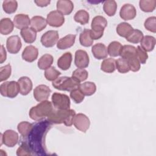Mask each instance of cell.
I'll return each instance as SVG.
<instances>
[{
  "label": "cell",
  "instance_id": "obj_1",
  "mask_svg": "<svg viewBox=\"0 0 156 156\" xmlns=\"http://www.w3.org/2000/svg\"><path fill=\"white\" fill-rule=\"evenodd\" d=\"M51 122L48 120L41 121L33 126L32 129L27 136L28 142L32 152H35L37 155H45L46 150L45 149L44 142L47 131L51 126Z\"/></svg>",
  "mask_w": 156,
  "mask_h": 156
},
{
  "label": "cell",
  "instance_id": "obj_2",
  "mask_svg": "<svg viewBox=\"0 0 156 156\" xmlns=\"http://www.w3.org/2000/svg\"><path fill=\"white\" fill-rule=\"evenodd\" d=\"M75 115L76 112L73 109H54L47 118L48 120L52 124H64L66 126H71L73 124Z\"/></svg>",
  "mask_w": 156,
  "mask_h": 156
},
{
  "label": "cell",
  "instance_id": "obj_3",
  "mask_svg": "<svg viewBox=\"0 0 156 156\" xmlns=\"http://www.w3.org/2000/svg\"><path fill=\"white\" fill-rule=\"evenodd\" d=\"M53 110L52 102L46 100L32 107L29 110V115L32 119L39 121L48 117Z\"/></svg>",
  "mask_w": 156,
  "mask_h": 156
},
{
  "label": "cell",
  "instance_id": "obj_4",
  "mask_svg": "<svg viewBox=\"0 0 156 156\" xmlns=\"http://www.w3.org/2000/svg\"><path fill=\"white\" fill-rule=\"evenodd\" d=\"M52 86L57 90L60 91H71L79 87L80 82L74 79L73 77L63 76L58 77L52 81Z\"/></svg>",
  "mask_w": 156,
  "mask_h": 156
},
{
  "label": "cell",
  "instance_id": "obj_5",
  "mask_svg": "<svg viewBox=\"0 0 156 156\" xmlns=\"http://www.w3.org/2000/svg\"><path fill=\"white\" fill-rule=\"evenodd\" d=\"M107 25V21L104 16L98 15L93 18L91 24V29L90 30V35L93 40H99L102 37Z\"/></svg>",
  "mask_w": 156,
  "mask_h": 156
},
{
  "label": "cell",
  "instance_id": "obj_6",
  "mask_svg": "<svg viewBox=\"0 0 156 156\" xmlns=\"http://www.w3.org/2000/svg\"><path fill=\"white\" fill-rule=\"evenodd\" d=\"M0 93L4 97L9 98H15L20 93L18 82L9 81L2 83L0 86Z\"/></svg>",
  "mask_w": 156,
  "mask_h": 156
},
{
  "label": "cell",
  "instance_id": "obj_7",
  "mask_svg": "<svg viewBox=\"0 0 156 156\" xmlns=\"http://www.w3.org/2000/svg\"><path fill=\"white\" fill-rule=\"evenodd\" d=\"M52 103L56 109L66 110L70 108V99L68 96L59 93H54L51 97Z\"/></svg>",
  "mask_w": 156,
  "mask_h": 156
},
{
  "label": "cell",
  "instance_id": "obj_8",
  "mask_svg": "<svg viewBox=\"0 0 156 156\" xmlns=\"http://www.w3.org/2000/svg\"><path fill=\"white\" fill-rule=\"evenodd\" d=\"M18 139L17 132L13 130H7L1 134V145L4 144L7 147H12L17 144Z\"/></svg>",
  "mask_w": 156,
  "mask_h": 156
},
{
  "label": "cell",
  "instance_id": "obj_9",
  "mask_svg": "<svg viewBox=\"0 0 156 156\" xmlns=\"http://www.w3.org/2000/svg\"><path fill=\"white\" fill-rule=\"evenodd\" d=\"M59 38L58 33L57 30H51L46 32L41 37V43L46 48L53 47L58 41Z\"/></svg>",
  "mask_w": 156,
  "mask_h": 156
},
{
  "label": "cell",
  "instance_id": "obj_10",
  "mask_svg": "<svg viewBox=\"0 0 156 156\" xmlns=\"http://www.w3.org/2000/svg\"><path fill=\"white\" fill-rule=\"evenodd\" d=\"M73 124L75 127L82 132H86L89 129L90 121L89 118L83 113H78L74 116Z\"/></svg>",
  "mask_w": 156,
  "mask_h": 156
},
{
  "label": "cell",
  "instance_id": "obj_11",
  "mask_svg": "<svg viewBox=\"0 0 156 156\" xmlns=\"http://www.w3.org/2000/svg\"><path fill=\"white\" fill-rule=\"evenodd\" d=\"M47 23L52 27H58L62 26L65 22V18L57 10L51 11L47 15Z\"/></svg>",
  "mask_w": 156,
  "mask_h": 156
},
{
  "label": "cell",
  "instance_id": "obj_12",
  "mask_svg": "<svg viewBox=\"0 0 156 156\" xmlns=\"http://www.w3.org/2000/svg\"><path fill=\"white\" fill-rule=\"evenodd\" d=\"M22 43L20 38L18 35L9 37L6 41V48L10 54H17L21 49Z\"/></svg>",
  "mask_w": 156,
  "mask_h": 156
},
{
  "label": "cell",
  "instance_id": "obj_13",
  "mask_svg": "<svg viewBox=\"0 0 156 156\" xmlns=\"http://www.w3.org/2000/svg\"><path fill=\"white\" fill-rule=\"evenodd\" d=\"M51 92L49 87L46 85H39L34 90V97L38 102L46 101Z\"/></svg>",
  "mask_w": 156,
  "mask_h": 156
},
{
  "label": "cell",
  "instance_id": "obj_14",
  "mask_svg": "<svg viewBox=\"0 0 156 156\" xmlns=\"http://www.w3.org/2000/svg\"><path fill=\"white\" fill-rule=\"evenodd\" d=\"M89 56L84 50H77L75 53L74 63L78 68H85L89 65Z\"/></svg>",
  "mask_w": 156,
  "mask_h": 156
},
{
  "label": "cell",
  "instance_id": "obj_15",
  "mask_svg": "<svg viewBox=\"0 0 156 156\" xmlns=\"http://www.w3.org/2000/svg\"><path fill=\"white\" fill-rule=\"evenodd\" d=\"M136 15V10L135 7L130 4H125L122 6L119 11L120 17L125 20H131L135 18Z\"/></svg>",
  "mask_w": 156,
  "mask_h": 156
},
{
  "label": "cell",
  "instance_id": "obj_16",
  "mask_svg": "<svg viewBox=\"0 0 156 156\" xmlns=\"http://www.w3.org/2000/svg\"><path fill=\"white\" fill-rule=\"evenodd\" d=\"M18 84L20 90V93L23 96L28 94L32 89V82L30 78L26 76L21 77L18 80Z\"/></svg>",
  "mask_w": 156,
  "mask_h": 156
},
{
  "label": "cell",
  "instance_id": "obj_17",
  "mask_svg": "<svg viewBox=\"0 0 156 156\" xmlns=\"http://www.w3.org/2000/svg\"><path fill=\"white\" fill-rule=\"evenodd\" d=\"M38 55V49L32 45L26 46L22 52V58L27 62H33L35 61Z\"/></svg>",
  "mask_w": 156,
  "mask_h": 156
},
{
  "label": "cell",
  "instance_id": "obj_18",
  "mask_svg": "<svg viewBox=\"0 0 156 156\" xmlns=\"http://www.w3.org/2000/svg\"><path fill=\"white\" fill-rule=\"evenodd\" d=\"M73 9V2L70 0H59L57 2V10L63 15H69Z\"/></svg>",
  "mask_w": 156,
  "mask_h": 156
},
{
  "label": "cell",
  "instance_id": "obj_19",
  "mask_svg": "<svg viewBox=\"0 0 156 156\" xmlns=\"http://www.w3.org/2000/svg\"><path fill=\"white\" fill-rule=\"evenodd\" d=\"M14 26L18 29H23L28 27L30 24V20L27 15L26 14H17L13 18Z\"/></svg>",
  "mask_w": 156,
  "mask_h": 156
},
{
  "label": "cell",
  "instance_id": "obj_20",
  "mask_svg": "<svg viewBox=\"0 0 156 156\" xmlns=\"http://www.w3.org/2000/svg\"><path fill=\"white\" fill-rule=\"evenodd\" d=\"M91 52L93 56L98 60L104 59L108 55L107 48L106 46L101 43L95 44L91 48Z\"/></svg>",
  "mask_w": 156,
  "mask_h": 156
},
{
  "label": "cell",
  "instance_id": "obj_21",
  "mask_svg": "<svg viewBox=\"0 0 156 156\" xmlns=\"http://www.w3.org/2000/svg\"><path fill=\"white\" fill-rule=\"evenodd\" d=\"M76 40V35L73 34H68L64 37L60 38L57 43L58 49L63 50L72 47Z\"/></svg>",
  "mask_w": 156,
  "mask_h": 156
},
{
  "label": "cell",
  "instance_id": "obj_22",
  "mask_svg": "<svg viewBox=\"0 0 156 156\" xmlns=\"http://www.w3.org/2000/svg\"><path fill=\"white\" fill-rule=\"evenodd\" d=\"M30 27L36 32H41L47 25L46 20L41 16H34L30 20Z\"/></svg>",
  "mask_w": 156,
  "mask_h": 156
},
{
  "label": "cell",
  "instance_id": "obj_23",
  "mask_svg": "<svg viewBox=\"0 0 156 156\" xmlns=\"http://www.w3.org/2000/svg\"><path fill=\"white\" fill-rule=\"evenodd\" d=\"M72 54L69 52L64 53L57 60V66L63 71L68 69L71 65Z\"/></svg>",
  "mask_w": 156,
  "mask_h": 156
},
{
  "label": "cell",
  "instance_id": "obj_24",
  "mask_svg": "<svg viewBox=\"0 0 156 156\" xmlns=\"http://www.w3.org/2000/svg\"><path fill=\"white\" fill-rule=\"evenodd\" d=\"M20 34L24 41L29 44L34 43L37 38V32L31 27H26L21 29Z\"/></svg>",
  "mask_w": 156,
  "mask_h": 156
},
{
  "label": "cell",
  "instance_id": "obj_25",
  "mask_svg": "<svg viewBox=\"0 0 156 156\" xmlns=\"http://www.w3.org/2000/svg\"><path fill=\"white\" fill-rule=\"evenodd\" d=\"M14 27L13 22L9 18H2L0 21V32L2 35L10 34Z\"/></svg>",
  "mask_w": 156,
  "mask_h": 156
},
{
  "label": "cell",
  "instance_id": "obj_26",
  "mask_svg": "<svg viewBox=\"0 0 156 156\" xmlns=\"http://www.w3.org/2000/svg\"><path fill=\"white\" fill-rule=\"evenodd\" d=\"M141 47L146 52L152 51L155 47L156 40L155 38L151 35H146L143 37L140 41Z\"/></svg>",
  "mask_w": 156,
  "mask_h": 156
},
{
  "label": "cell",
  "instance_id": "obj_27",
  "mask_svg": "<svg viewBox=\"0 0 156 156\" xmlns=\"http://www.w3.org/2000/svg\"><path fill=\"white\" fill-rule=\"evenodd\" d=\"M119 55L121 57V58L127 60L136 57V48L129 44L124 45L122 47Z\"/></svg>",
  "mask_w": 156,
  "mask_h": 156
},
{
  "label": "cell",
  "instance_id": "obj_28",
  "mask_svg": "<svg viewBox=\"0 0 156 156\" xmlns=\"http://www.w3.org/2000/svg\"><path fill=\"white\" fill-rule=\"evenodd\" d=\"M78 88L84 96H91L96 91V86L94 82H85L79 85Z\"/></svg>",
  "mask_w": 156,
  "mask_h": 156
},
{
  "label": "cell",
  "instance_id": "obj_29",
  "mask_svg": "<svg viewBox=\"0 0 156 156\" xmlns=\"http://www.w3.org/2000/svg\"><path fill=\"white\" fill-rule=\"evenodd\" d=\"M101 69L107 73H112L116 69V60L113 58L104 59L101 63Z\"/></svg>",
  "mask_w": 156,
  "mask_h": 156
},
{
  "label": "cell",
  "instance_id": "obj_30",
  "mask_svg": "<svg viewBox=\"0 0 156 156\" xmlns=\"http://www.w3.org/2000/svg\"><path fill=\"white\" fill-rule=\"evenodd\" d=\"M54 58L51 55L49 54H45L39 58L37 65L40 69L46 70V69L51 67Z\"/></svg>",
  "mask_w": 156,
  "mask_h": 156
},
{
  "label": "cell",
  "instance_id": "obj_31",
  "mask_svg": "<svg viewBox=\"0 0 156 156\" xmlns=\"http://www.w3.org/2000/svg\"><path fill=\"white\" fill-rule=\"evenodd\" d=\"M79 42L80 44L85 47H90L93 43V40L90 35V29H84L80 34Z\"/></svg>",
  "mask_w": 156,
  "mask_h": 156
},
{
  "label": "cell",
  "instance_id": "obj_32",
  "mask_svg": "<svg viewBox=\"0 0 156 156\" xmlns=\"http://www.w3.org/2000/svg\"><path fill=\"white\" fill-rule=\"evenodd\" d=\"M132 26L126 22H122L119 23L116 27L117 34L122 37L126 38L133 30Z\"/></svg>",
  "mask_w": 156,
  "mask_h": 156
},
{
  "label": "cell",
  "instance_id": "obj_33",
  "mask_svg": "<svg viewBox=\"0 0 156 156\" xmlns=\"http://www.w3.org/2000/svg\"><path fill=\"white\" fill-rule=\"evenodd\" d=\"M104 12L109 16L115 15L117 10V4L114 0L105 1L103 4Z\"/></svg>",
  "mask_w": 156,
  "mask_h": 156
},
{
  "label": "cell",
  "instance_id": "obj_34",
  "mask_svg": "<svg viewBox=\"0 0 156 156\" xmlns=\"http://www.w3.org/2000/svg\"><path fill=\"white\" fill-rule=\"evenodd\" d=\"M122 46L121 44L116 41H113L111 42L107 48L108 54L111 57H117L120 54Z\"/></svg>",
  "mask_w": 156,
  "mask_h": 156
},
{
  "label": "cell",
  "instance_id": "obj_35",
  "mask_svg": "<svg viewBox=\"0 0 156 156\" xmlns=\"http://www.w3.org/2000/svg\"><path fill=\"white\" fill-rule=\"evenodd\" d=\"M33 127V124L27 121H22L18 124L17 129L23 137H27Z\"/></svg>",
  "mask_w": 156,
  "mask_h": 156
},
{
  "label": "cell",
  "instance_id": "obj_36",
  "mask_svg": "<svg viewBox=\"0 0 156 156\" xmlns=\"http://www.w3.org/2000/svg\"><path fill=\"white\" fill-rule=\"evenodd\" d=\"M141 10L144 12H153L156 7L155 0H141L139 2Z\"/></svg>",
  "mask_w": 156,
  "mask_h": 156
},
{
  "label": "cell",
  "instance_id": "obj_37",
  "mask_svg": "<svg viewBox=\"0 0 156 156\" xmlns=\"http://www.w3.org/2000/svg\"><path fill=\"white\" fill-rule=\"evenodd\" d=\"M89 18V14L86 10H80L75 13L74 20L76 22L82 25H85L88 23Z\"/></svg>",
  "mask_w": 156,
  "mask_h": 156
},
{
  "label": "cell",
  "instance_id": "obj_38",
  "mask_svg": "<svg viewBox=\"0 0 156 156\" xmlns=\"http://www.w3.org/2000/svg\"><path fill=\"white\" fill-rule=\"evenodd\" d=\"M143 37V34L141 30L139 29H133V30L126 38V39L130 43L137 44L140 43Z\"/></svg>",
  "mask_w": 156,
  "mask_h": 156
},
{
  "label": "cell",
  "instance_id": "obj_39",
  "mask_svg": "<svg viewBox=\"0 0 156 156\" xmlns=\"http://www.w3.org/2000/svg\"><path fill=\"white\" fill-rule=\"evenodd\" d=\"M2 8L4 11L8 13L12 14L16 12L18 8V2L14 0H5L3 1Z\"/></svg>",
  "mask_w": 156,
  "mask_h": 156
},
{
  "label": "cell",
  "instance_id": "obj_40",
  "mask_svg": "<svg viewBox=\"0 0 156 156\" xmlns=\"http://www.w3.org/2000/svg\"><path fill=\"white\" fill-rule=\"evenodd\" d=\"M88 76V71L83 68H77L75 69L72 74V77L79 82L85 80Z\"/></svg>",
  "mask_w": 156,
  "mask_h": 156
},
{
  "label": "cell",
  "instance_id": "obj_41",
  "mask_svg": "<svg viewBox=\"0 0 156 156\" xmlns=\"http://www.w3.org/2000/svg\"><path fill=\"white\" fill-rule=\"evenodd\" d=\"M116 68L120 73H127L130 71L127 60L122 58H119L116 60Z\"/></svg>",
  "mask_w": 156,
  "mask_h": 156
},
{
  "label": "cell",
  "instance_id": "obj_42",
  "mask_svg": "<svg viewBox=\"0 0 156 156\" xmlns=\"http://www.w3.org/2000/svg\"><path fill=\"white\" fill-rule=\"evenodd\" d=\"M61 73L57 70L54 67L51 66L46 69L44 72L45 78L49 81H54L58 77Z\"/></svg>",
  "mask_w": 156,
  "mask_h": 156
},
{
  "label": "cell",
  "instance_id": "obj_43",
  "mask_svg": "<svg viewBox=\"0 0 156 156\" xmlns=\"http://www.w3.org/2000/svg\"><path fill=\"white\" fill-rule=\"evenodd\" d=\"M32 151L27 142H23L16 151L18 156H25L32 155Z\"/></svg>",
  "mask_w": 156,
  "mask_h": 156
},
{
  "label": "cell",
  "instance_id": "obj_44",
  "mask_svg": "<svg viewBox=\"0 0 156 156\" xmlns=\"http://www.w3.org/2000/svg\"><path fill=\"white\" fill-rule=\"evenodd\" d=\"M12 73V67L10 64H7L0 68V82L8 79Z\"/></svg>",
  "mask_w": 156,
  "mask_h": 156
},
{
  "label": "cell",
  "instance_id": "obj_45",
  "mask_svg": "<svg viewBox=\"0 0 156 156\" xmlns=\"http://www.w3.org/2000/svg\"><path fill=\"white\" fill-rule=\"evenodd\" d=\"M144 27L149 31L156 32V18L155 16H151L147 18L144 23Z\"/></svg>",
  "mask_w": 156,
  "mask_h": 156
},
{
  "label": "cell",
  "instance_id": "obj_46",
  "mask_svg": "<svg viewBox=\"0 0 156 156\" xmlns=\"http://www.w3.org/2000/svg\"><path fill=\"white\" fill-rule=\"evenodd\" d=\"M70 97L75 103L79 104L83 101L85 96L77 88L70 91Z\"/></svg>",
  "mask_w": 156,
  "mask_h": 156
},
{
  "label": "cell",
  "instance_id": "obj_47",
  "mask_svg": "<svg viewBox=\"0 0 156 156\" xmlns=\"http://www.w3.org/2000/svg\"><path fill=\"white\" fill-rule=\"evenodd\" d=\"M136 55L140 63H146L148 58V55L147 52L145 51L140 46H138L137 48H136Z\"/></svg>",
  "mask_w": 156,
  "mask_h": 156
},
{
  "label": "cell",
  "instance_id": "obj_48",
  "mask_svg": "<svg viewBox=\"0 0 156 156\" xmlns=\"http://www.w3.org/2000/svg\"><path fill=\"white\" fill-rule=\"evenodd\" d=\"M130 70L133 72L138 71L140 69V63L137 58L136 56L130 58L127 60Z\"/></svg>",
  "mask_w": 156,
  "mask_h": 156
},
{
  "label": "cell",
  "instance_id": "obj_49",
  "mask_svg": "<svg viewBox=\"0 0 156 156\" xmlns=\"http://www.w3.org/2000/svg\"><path fill=\"white\" fill-rule=\"evenodd\" d=\"M7 58V54L6 51L3 45H1V57H0V63H3Z\"/></svg>",
  "mask_w": 156,
  "mask_h": 156
},
{
  "label": "cell",
  "instance_id": "obj_50",
  "mask_svg": "<svg viewBox=\"0 0 156 156\" xmlns=\"http://www.w3.org/2000/svg\"><path fill=\"white\" fill-rule=\"evenodd\" d=\"M34 2L37 4V5L41 7H44L48 6L51 1L48 0H39V1H35Z\"/></svg>",
  "mask_w": 156,
  "mask_h": 156
}]
</instances>
